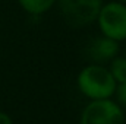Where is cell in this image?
Wrapping results in <instances>:
<instances>
[{
    "label": "cell",
    "mask_w": 126,
    "mask_h": 124,
    "mask_svg": "<svg viewBox=\"0 0 126 124\" xmlns=\"http://www.w3.org/2000/svg\"><path fill=\"white\" fill-rule=\"evenodd\" d=\"M116 85L110 72L98 64L87 66L78 76L79 91L93 101L110 98L116 91Z\"/></svg>",
    "instance_id": "1"
},
{
    "label": "cell",
    "mask_w": 126,
    "mask_h": 124,
    "mask_svg": "<svg viewBox=\"0 0 126 124\" xmlns=\"http://www.w3.org/2000/svg\"><path fill=\"white\" fill-rule=\"evenodd\" d=\"M103 35L114 39H126V6L119 1H111L101 6L97 16Z\"/></svg>",
    "instance_id": "2"
},
{
    "label": "cell",
    "mask_w": 126,
    "mask_h": 124,
    "mask_svg": "<svg viewBox=\"0 0 126 124\" xmlns=\"http://www.w3.org/2000/svg\"><path fill=\"white\" fill-rule=\"evenodd\" d=\"M103 0H60L64 21L72 26H84L94 22L103 6Z\"/></svg>",
    "instance_id": "3"
},
{
    "label": "cell",
    "mask_w": 126,
    "mask_h": 124,
    "mask_svg": "<svg viewBox=\"0 0 126 124\" xmlns=\"http://www.w3.org/2000/svg\"><path fill=\"white\" fill-rule=\"evenodd\" d=\"M81 124H125V117L119 104L109 98L94 99L82 111Z\"/></svg>",
    "instance_id": "4"
},
{
    "label": "cell",
    "mask_w": 126,
    "mask_h": 124,
    "mask_svg": "<svg viewBox=\"0 0 126 124\" xmlns=\"http://www.w3.org/2000/svg\"><path fill=\"white\" fill-rule=\"evenodd\" d=\"M119 51V41L109 37H98L93 39L87 47V56L94 63H106L113 60Z\"/></svg>",
    "instance_id": "5"
},
{
    "label": "cell",
    "mask_w": 126,
    "mask_h": 124,
    "mask_svg": "<svg viewBox=\"0 0 126 124\" xmlns=\"http://www.w3.org/2000/svg\"><path fill=\"white\" fill-rule=\"evenodd\" d=\"M19 4L32 15H41L44 12H47L56 0H18Z\"/></svg>",
    "instance_id": "6"
},
{
    "label": "cell",
    "mask_w": 126,
    "mask_h": 124,
    "mask_svg": "<svg viewBox=\"0 0 126 124\" xmlns=\"http://www.w3.org/2000/svg\"><path fill=\"white\" fill-rule=\"evenodd\" d=\"M110 74L113 76L116 83L126 82V59L125 57H114L110 63Z\"/></svg>",
    "instance_id": "7"
},
{
    "label": "cell",
    "mask_w": 126,
    "mask_h": 124,
    "mask_svg": "<svg viewBox=\"0 0 126 124\" xmlns=\"http://www.w3.org/2000/svg\"><path fill=\"white\" fill-rule=\"evenodd\" d=\"M114 93H116L119 107H120V108H126V82L116 85V91H114Z\"/></svg>",
    "instance_id": "8"
},
{
    "label": "cell",
    "mask_w": 126,
    "mask_h": 124,
    "mask_svg": "<svg viewBox=\"0 0 126 124\" xmlns=\"http://www.w3.org/2000/svg\"><path fill=\"white\" fill-rule=\"evenodd\" d=\"M0 124H12V120L7 114L4 112H0Z\"/></svg>",
    "instance_id": "9"
},
{
    "label": "cell",
    "mask_w": 126,
    "mask_h": 124,
    "mask_svg": "<svg viewBox=\"0 0 126 124\" xmlns=\"http://www.w3.org/2000/svg\"><path fill=\"white\" fill-rule=\"evenodd\" d=\"M119 3H122V4H126V0H117Z\"/></svg>",
    "instance_id": "10"
}]
</instances>
